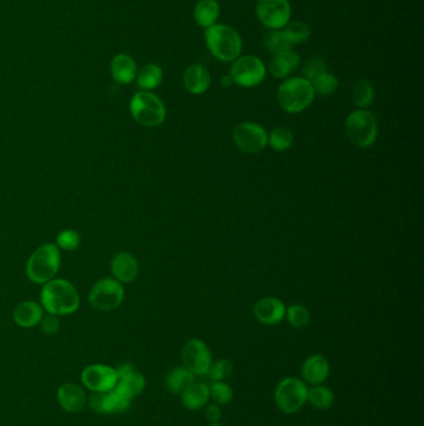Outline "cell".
I'll use <instances>...</instances> for the list:
<instances>
[{
	"label": "cell",
	"mask_w": 424,
	"mask_h": 426,
	"mask_svg": "<svg viewBox=\"0 0 424 426\" xmlns=\"http://www.w3.org/2000/svg\"><path fill=\"white\" fill-rule=\"evenodd\" d=\"M40 298L43 307L54 315L73 314L80 307L78 291L69 280H49L43 287Z\"/></svg>",
	"instance_id": "1"
},
{
	"label": "cell",
	"mask_w": 424,
	"mask_h": 426,
	"mask_svg": "<svg viewBox=\"0 0 424 426\" xmlns=\"http://www.w3.org/2000/svg\"><path fill=\"white\" fill-rule=\"evenodd\" d=\"M204 40L211 54L219 62H233L241 54L243 40L230 25L215 24L206 29Z\"/></svg>",
	"instance_id": "2"
},
{
	"label": "cell",
	"mask_w": 424,
	"mask_h": 426,
	"mask_svg": "<svg viewBox=\"0 0 424 426\" xmlns=\"http://www.w3.org/2000/svg\"><path fill=\"white\" fill-rule=\"evenodd\" d=\"M315 99L313 85L302 76L284 80L276 92L279 106L288 114L305 111Z\"/></svg>",
	"instance_id": "3"
},
{
	"label": "cell",
	"mask_w": 424,
	"mask_h": 426,
	"mask_svg": "<svg viewBox=\"0 0 424 426\" xmlns=\"http://www.w3.org/2000/svg\"><path fill=\"white\" fill-rule=\"evenodd\" d=\"M307 394L309 385L302 378L288 376L275 387L274 403L283 414H296L307 403Z\"/></svg>",
	"instance_id": "4"
},
{
	"label": "cell",
	"mask_w": 424,
	"mask_h": 426,
	"mask_svg": "<svg viewBox=\"0 0 424 426\" xmlns=\"http://www.w3.org/2000/svg\"><path fill=\"white\" fill-rule=\"evenodd\" d=\"M60 267V251L55 245L39 247L29 258L27 275L29 280L36 284H45L54 280Z\"/></svg>",
	"instance_id": "5"
},
{
	"label": "cell",
	"mask_w": 424,
	"mask_h": 426,
	"mask_svg": "<svg viewBox=\"0 0 424 426\" xmlns=\"http://www.w3.org/2000/svg\"><path fill=\"white\" fill-rule=\"evenodd\" d=\"M345 131L352 145L367 149L377 140L379 123L372 112L360 109L347 116Z\"/></svg>",
	"instance_id": "6"
},
{
	"label": "cell",
	"mask_w": 424,
	"mask_h": 426,
	"mask_svg": "<svg viewBox=\"0 0 424 426\" xmlns=\"http://www.w3.org/2000/svg\"><path fill=\"white\" fill-rule=\"evenodd\" d=\"M131 114L137 123L156 128L166 120V106L158 96L150 91H139L134 94L129 104Z\"/></svg>",
	"instance_id": "7"
},
{
	"label": "cell",
	"mask_w": 424,
	"mask_h": 426,
	"mask_svg": "<svg viewBox=\"0 0 424 426\" xmlns=\"http://www.w3.org/2000/svg\"><path fill=\"white\" fill-rule=\"evenodd\" d=\"M234 84L251 89L262 84L267 76V67L260 57L254 55L239 56L235 59L229 74Z\"/></svg>",
	"instance_id": "8"
},
{
	"label": "cell",
	"mask_w": 424,
	"mask_h": 426,
	"mask_svg": "<svg viewBox=\"0 0 424 426\" xmlns=\"http://www.w3.org/2000/svg\"><path fill=\"white\" fill-rule=\"evenodd\" d=\"M182 364L195 376H207L213 363L212 352L207 343L193 338L182 349Z\"/></svg>",
	"instance_id": "9"
},
{
	"label": "cell",
	"mask_w": 424,
	"mask_h": 426,
	"mask_svg": "<svg viewBox=\"0 0 424 426\" xmlns=\"http://www.w3.org/2000/svg\"><path fill=\"white\" fill-rule=\"evenodd\" d=\"M122 301L123 287L118 280L111 278H104L96 282L89 294L90 304L100 312L113 310Z\"/></svg>",
	"instance_id": "10"
},
{
	"label": "cell",
	"mask_w": 424,
	"mask_h": 426,
	"mask_svg": "<svg viewBox=\"0 0 424 426\" xmlns=\"http://www.w3.org/2000/svg\"><path fill=\"white\" fill-rule=\"evenodd\" d=\"M233 142L240 151L259 153L268 145V132L257 123H240L233 131Z\"/></svg>",
	"instance_id": "11"
},
{
	"label": "cell",
	"mask_w": 424,
	"mask_h": 426,
	"mask_svg": "<svg viewBox=\"0 0 424 426\" xmlns=\"http://www.w3.org/2000/svg\"><path fill=\"white\" fill-rule=\"evenodd\" d=\"M255 14L265 28L281 30L290 22V3L289 0H257Z\"/></svg>",
	"instance_id": "12"
},
{
	"label": "cell",
	"mask_w": 424,
	"mask_h": 426,
	"mask_svg": "<svg viewBox=\"0 0 424 426\" xmlns=\"http://www.w3.org/2000/svg\"><path fill=\"white\" fill-rule=\"evenodd\" d=\"M81 380L91 392H110L118 385V370L104 364L89 365L83 371Z\"/></svg>",
	"instance_id": "13"
},
{
	"label": "cell",
	"mask_w": 424,
	"mask_h": 426,
	"mask_svg": "<svg viewBox=\"0 0 424 426\" xmlns=\"http://www.w3.org/2000/svg\"><path fill=\"white\" fill-rule=\"evenodd\" d=\"M129 395L121 392L118 387L112 389L110 392H95L90 398V406L96 413L100 414H120L127 411L131 405Z\"/></svg>",
	"instance_id": "14"
},
{
	"label": "cell",
	"mask_w": 424,
	"mask_h": 426,
	"mask_svg": "<svg viewBox=\"0 0 424 426\" xmlns=\"http://www.w3.org/2000/svg\"><path fill=\"white\" fill-rule=\"evenodd\" d=\"M302 380L307 385H320L329 379L330 363L321 354H313L302 362L300 369Z\"/></svg>",
	"instance_id": "15"
},
{
	"label": "cell",
	"mask_w": 424,
	"mask_h": 426,
	"mask_svg": "<svg viewBox=\"0 0 424 426\" xmlns=\"http://www.w3.org/2000/svg\"><path fill=\"white\" fill-rule=\"evenodd\" d=\"M253 312L262 324L276 325L284 320L286 307L279 298L265 297L255 303Z\"/></svg>",
	"instance_id": "16"
},
{
	"label": "cell",
	"mask_w": 424,
	"mask_h": 426,
	"mask_svg": "<svg viewBox=\"0 0 424 426\" xmlns=\"http://www.w3.org/2000/svg\"><path fill=\"white\" fill-rule=\"evenodd\" d=\"M116 370H118V376L116 387L125 392L126 395H129V398H134L145 390V376L139 373L137 370H134L132 365L126 363V364L120 365L118 369Z\"/></svg>",
	"instance_id": "17"
},
{
	"label": "cell",
	"mask_w": 424,
	"mask_h": 426,
	"mask_svg": "<svg viewBox=\"0 0 424 426\" xmlns=\"http://www.w3.org/2000/svg\"><path fill=\"white\" fill-rule=\"evenodd\" d=\"M302 57L292 49L275 54L269 62V71L276 78H288L300 67Z\"/></svg>",
	"instance_id": "18"
},
{
	"label": "cell",
	"mask_w": 424,
	"mask_h": 426,
	"mask_svg": "<svg viewBox=\"0 0 424 426\" xmlns=\"http://www.w3.org/2000/svg\"><path fill=\"white\" fill-rule=\"evenodd\" d=\"M57 401L60 404L62 409L66 410L67 413H78L84 410L86 405V395L81 387L73 384L66 383L62 384V387L57 389Z\"/></svg>",
	"instance_id": "19"
},
{
	"label": "cell",
	"mask_w": 424,
	"mask_h": 426,
	"mask_svg": "<svg viewBox=\"0 0 424 426\" xmlns=\"http://www.w3.org/2000/svg\"><path fill=\"white\" fill-rule=\"evenodd\" d=\"M183 85L190 94L202 95L211 86V74L201 64H193L185 69Z\"/></svg>",
	"instance_id": "20"
},
{
	"label": "cell",
	"mask_w": 424,
	"mask_h": 426,
	"mask_svg": "<svg viewBox=\"0 0 424 426\" xmlns=\"http://www.w3.org/2000/svg\"><path fill=\"white\" fill-rule=\"evenodd\" d=\"M111 270L118 282L131 283L137 278L140 267L137 259L131 253L121 252L112 259Z\"/></svg>",
	"instance_id": "21"
},
{
	"label": "cell",
	"mask_w": 424,
	"mask_h": 426,
	"mask_svg": "<svg viewBox=\"0 0 424 426\" xmlns=\"http://www.w3.org/2000/svg\"><path fill=\"white\" fill-rule=\"evenodd\" d=\"M209 400V385L203 381H193L190 387L181 394V403L185 409L190 411L204 409Z\"/></svg>",
	"instance_id": "22"
},
{
	"label": "cell",
	"mask_w": 424,
	"mask_h": 426,
	"mask_svg": "<svg viewBox=\"0 0 424 426\" xmlns=\"http://www.w3.org/2000/svg\"><path fill=\"white\" fill-rule=\"evenodd\" d=\"M13 318L19 327L31 328V327L39 324L43 320V308L38 303L30 302V301L19 303L14 309Z\"/></svg>",
	"instance_id": "23"
},
{
	"label": "cell",
	"mask_w": 424,
	"mask_h": 426,
	"mask_svg": "<svg viewBox=\"0 0 424 426\" xmlns=\"http://www.w3.org/2000/svg\"><path fill=\"white\" fill-rule=\"evenodd\" d=\"M111 74L120 84H129L137 76L136 62L129 55L118 54L112 59Z\"/></svg>",
	"instance_id": "24"
},
{
	"label": "cell",
	"mask_w": 424,
	"mask_h": 426,
	"mask_svg": "<svg viewBox=\"0 0 424 426\" xmlns=\"http://www.w3.org/2000/svg\"><path fill=\"white\" fill-rule=\"evenodd\" d=\"M220 17V6L217 0H199L193 11L195 22L201 28L208 29L218 24Z\"/></svg>",
	"instance_id": "25"
},
{
	"label": "cell",
	"mask_w": 424,
	"mask_h": 426,
	"mask_svg": "<svg viewBox=\"0 0 424 426\" xmlns=\"http://www.w3.org/2000/svg\"><path fill=\"white\" fill-rule=\"evenodd\" d=\"M307 403L316 410H329L335 403V394L324 384L309 387Z\"/></svg>",
	"instance_id": "26"
},
{
	"label": "cell",
	"mask_w": 424,
	"mask_h": 426,
	"mask_svg": "<svg viewBox=\"0 0 424 426\" xmlns=\"http://www.w3.org/2000/svg\"><path fill=\"white\" fill-rule=\"evenodd\" d=\"M196 381V376L190 373V370L185 369V366L174 368L167 378H166V387L172 394H182L190 384Z\"/></svg>",
	"instance_id": "27"
},
{
	"label": "cell",
	"mask_w": 424,
	"mask_h": 426,
	"mask_svg": "<svg viewBox=\"0 0 424 426\" xmlns=\"http://www.w3.org/2000/svg\"><path fill=\"white\" fill-rule=\"evenodd\" d=\"M136 78H137V85L143 91L156 89L162 83V69L157 64H147L141 69L140 73L137 74Z\"/></svg>",
	"instance_id": "28"
},
{
	"label": "cell",
	"mask_w": 424,
	"mask_h": 426,
	"mask_svg": "<svg viewBox=\"0 0 424 426\" xmlns=\"http://www.w3.org/2000/svg\"><path fill=\"white\" fill-rule=\"evenodd\" d=\"M352 100L356 106L366 110L374 100V86L369 78H360L352 89Z\"/></svg>",
	"instance_id": "29"
},
{
	"label": "cell",
	"mask_w": 424,
	"mask_h": 426,
	"mask_svg": "<svg viewBox=\"0 0 424 426\" xmlns=\"http://www.w3.org/2000/svg\"><path fill=\"white\" fill-rule=\"evenodd\" d=\"M283 30L291 45L302 44L307 41L311 35L310 27L302 20L288 22Z\"/></svg>",
	"instance_id": "30"
},
{
	"label": "cell",
	"mask_w": 424,
	"mask_h": 426,
	"mask_svg": "<svg viewBox=\"0 0 424 426\" xmlns=\"http://www.w3.org/2000/svg\"><path fill=\"white\" fill-rule=\"evenodd\" d=\"M294 144V135L288 128H276L268 135V145L275 151H288Z\"/></svg>",
	"instance_id": "31"
},
{
	"label": "cell",
	"mask_w": 424,
	"mask_h": 426,
	"mask_svg": "<svg viewBox=\"0 0 424 426\" xmlns=\"http://www.w3.org/2000/svg\"><path fill=\"white\" fill-rule=\"evenodd\" d=\"M262 44L270 54H279L281 51L289 50L292 45L285 35L284 30H270L265 36Z\"/></svg>",
	"instance_id": "32"
},
{
	"label": "cell",
	"mask_w": 424,
	"mask_h": 426,
	"mask_svg": "<svg viewBox=\"0 0 424 426\" xmlns=\"http://www.w3.org/2000/svg\"><path fill=\"white\" fill-rule=\"evenodd\" d=\"M285 318L289 322L291 327H294L296 329H302L310 324L311 314L305 305L291 304L290 307L286 308Z\"/></svg>",
	"instance_id": "33"
},
{
	"label": "cell",
	"mask_w": 424,
	"mask_h": 426,
	"mask_svg": "<svg viewBox=\"0 0 424 426\" xmlns=\"http://www.w3.org/2000/svg\"><path fill=\"white\" fill-rule=\"evenodd\" d=\"M209 394L213 403L218 404L219 406L228 405L234 398V390L227 381H213L209 385Z\"/></svg>",
	"instance_id": "34"
},
{
	"label": "cell",
	"mask_w": 424,
	"mask_h": 426,
	"mask_svg": "<svg viewBox=\"0 0 424 426\" xmlns=\"http://www.w3.org/2000/svg\"><path fill=\"white\" fill-rule=\"evenodd\" d=\"M311 85L315 95L330 96L339 89V78H336L335 75L326 71L318 78H313Z\"/></svg>",
	"instance_id": "35"
},
{
	"label": "cell",
	"mask_w": 424,
	"mask_h": 426,
	"mask_svg": "<svg viewBox=\"0 0 424 426\" xmlns=\"http://www.w3.org/2000/svg\"><path fill=\"white\" fill-rule=\"evenodd\" d=\"M233 364L228 359H218L213 362L207 376L212 381H227L233 374Z\"/></svg>",
	"instance_id": "36"
},
{
	"label": "cell",
	"mask_w": 424,
	"mask_h": 426,
	"mask_svg": "<svg viewBox=\"0 0 424 426\" xmlns=\"http://www.w3.org/2000/svg\"><path fill=\"white\" fill-rule=\"evenodd\" d=\"M326 73V64L324 60L318 57H310L304 65H302V78H306L310 83L313 78H318L321 74Z\"/></svg>",
	"instance_id": "37"
},
{
	"label": "cell",
	"mask_w": 424,
	"mask_h": 426,
	"mask_svg": "<svg viewBox=\"0 0 424 426\" xmlns=\"http://www.w3.org/2000/svg\"><path fill=\"white\" fill-rule=\"evenodd\" d=\"M80 245V235L73 230H65L57 235V247L65 251H73Z\"/></svg>",
	"instance_id": "38"
},
{
	"label": "cell",
	"mask_w": 424,
	"mask_h": 426,
	"mask_svg": "<svg viewBox=\"0 0 424 426\" xmlns=\"http://www.w3.org/2000/svg\"><path fill=\"white\" fill-rule=\"evenodd\" d=\"M41 328H43V331H44L46 336H54V334H56L57 331H59V328H60V320L57 318V315L50 314L49 317H46L43 320Z\"/></svg>",
	"instance_id": "39"
},
{
	"label": "cell",
	"mask_w": 424,
	"mask_h": 426,
	"mask_svg": "<svg viewBox=\"0 0 424 426\" xmlns=\"http://www.w3.org/2000/svg\"><path fill=\"white\" fill-rule=\"evenodd\" d=\"M222 415H223L222 406H219L218 404L208 403L207 405L204 406V416H206V419H207L209 422H219L220 418H222Z\"/></svg>",
	"instance_id": "40"
},
{
	"label": "cell",
	"mask_w": 424,
	"mask_h": 426,
	"mask_svg": "<svg viewBox=\"0 0 424 426\" xmlns=\"http://www.w3.org/2000/svg\"><path fill=\"white\" fill-rule=\"evenodd\" d=\"M220 84H222V86H224V88H230L232 85L234 84V81H233V78H232L230 75H224L222 80H220Z\"/></svg>",
	"instance_id": "41"
},
{
	"label": "cell",
	"mask_w": 424,
	"mask_h": 426,
	"mask_svg": "<svg viewBox=\"0 0 424 426\" xmlns=\"http://www.w3.org/2000/svg\"><path fill=\"white\" fill-rule=\"evenodd\" d=\"M208 426H225L223 424H220V422H211Z\"/></svg>",
	"instance_id": "42"
}]
</instances>
